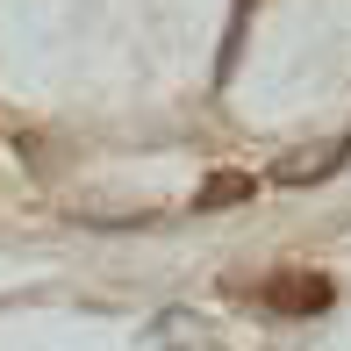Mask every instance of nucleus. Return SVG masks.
<instances>
[{
    "mask_svg": "<svg viewBox=\"0 0 351 351\" xmlns=\"http://www.w3.org/2000/svg\"><path fill=\"white\" fill-rule=\"evenodd\" d=\"M258 301L280 308V315H323L330 301H337V280L330 273H273L258 287Z\"/></svg>",
    "mask_w": 351,
    "mask_h": 351,
    "instance_id": "f257e3e1",
    "label": "nucleus"
},
{
    "mask_svg": "<svg viewBox=\"0 0 351 351\" xmlns=\"http://www.w3.org/2000/svg\"><path fill=\"white\" fill-rule=\"evenodd\" d=\"M344 165H351V143H344V136H323V143L287 151L280 165H273V180H280V186H323L330 172H344Z\"/></svg>",
    "mask_w": 351,
    "mask_h": 351,
    "instance_id": "f03ea898",
    "label": "nucleus"
},
{
    "mask_svg": "<svg viewBox=\"0 0 351 351\" xmlns=\"http://www.w3.org/2000/svg\"><path fill=\"white\" fill-rule=\"evenodd\" d=\"M251 194H258V180H251V172H208V180H201V194H194V208H201V215H215V208H244Z\"/></svg>",
    "mask_w": 351,
    "mask_h": 351,
    "instance_id": "7ed1b4c3",
    "label": "nucleus"
}]
</instances>
